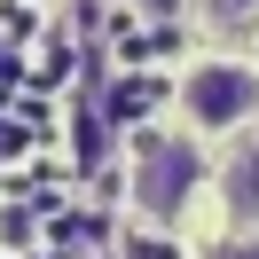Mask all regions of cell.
Instances as JSON below:
<instances>
[{
	"label": "cell",
	"mask_w": 259,
	"mask_h": 259,
	"mask_svg": "<svg viewBox=\"0 0 259 259\" xmlns=\"http://www.w3.org/2000/svg\"><path fill=\"white\" fill-rule=\"evenodd\" d=\"M212 8H220V16H251L259 0H212Z\"/></svg>",
	"instance_id": "obj_4"
},
{
	"label": "cell",
	"mask_w": 259,
	"mask_h": 259,
	"mask_svg": "<svg viewBox=\"0 0 259 259\" xmlns=\"http://www.w3.org/2000/svg\"><path fill=\"white\" fill-rule=\"evenodd\" d=\"M228 259H259V243H243V251H228Z\"/></svg>",
	"instance_id": "obj_5"
},
{
	"label": "cell",
	"mask_w": 259,
	"mask_h": 259,
	"mask_svg": "<svg viewBox=\"0 0 259 259\" xmlns=\"http://www.w3.org/2000/svg\"><path fill=\"white\" fill-rule=\"evenodd\" d=\"M149 8H173V0H149Z\"/></svg>",
	"instance_id": "obj_6"
},
{
	"label": "cell",
	"mask_w": 259,
	"mask_h": 259,
	"mask_svg": "<svg viewBox=\"0 0 259 259\" xmlns=\"http://www.w3.org/2000/svg\"><path fill=\"white\" fill-rule=\"evenodd\" d=\"M189 181H196L189 142H149V157H142V196H149V212H173L181 196H189Z\"/></svg>",
	"instance_id": "obj_2"
},
{
	"label": "cell",
	"mask_w": 259,
	"mask_h": 259,
	"mask_svg": "<svg viewBox=\"0 0 259 259\" xmlns=\"http://www.w3.org/2000/svg\"><path fill=\"white\" fill-rule=\"evenodd\" d=\"M181 102H189L196 126H236V118L259 110V71H243V63H204L189 87H181Z\"/></svg>",
	"instance_id": "obj_1"
},
{
	"label": "cell",
	"mask_w": 259,
	"mask_h": 259,
	"mask_svg": "<svg viewBox=\"0 0 259 259\" xmlns=\"http://www.w3.org/2000/svg\"><path fill=\"white\" fill-rule=\"evenodd\" d=\"M228 189H236V212H259V157H251V165H243V173H236V181H228Z\"/></svg>",
	"instance_id": "obj_3"
}]
</instances>
